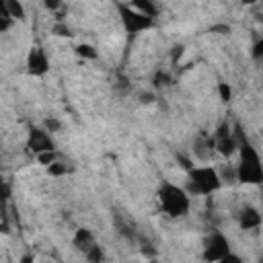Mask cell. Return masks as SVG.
<instances>
[{
  "mask_svg": "<svg viewBox=\"0 0 263 263\" xmlns=\"http://www.w3.org/2000/svg\"><path fill=\"white\" fill-rule=\"evenodd\" d=\"M228 253H230V245H228V238L222 232H212L205 238V242H203V261L218 263Z\"/></svg>",
  "mask_w": 263,
  "mask_h": 263,
  "instance_id": "7",
  "label": "cell"
},
{
  "mask_svg": "<svg viewBox=\"0 0 263 263\" xmlns=\"http://www.w3.org/2000/svg\"><path fill=\"white\" fill-rule=\"evenodd\" d=\"M261 49H263V41L259 39V41L255 43V47H253V55H255L257 60H259V55H261Z\"/></svg>",
  "mask_w": 263,
  "mask_h": 263,
  "instance_id": "22",
  "label": "cell"
},
{
  "mask_svg": "<svg viewBox=\"0 0 263 263\" xmlns=\"http://www.w3.org/2000/svg\"><path fill=\"white\" fill-rule=\"evenodd\" d=\"M218 263H242V259H240L238 255H234V253L230 251V253H228L226 257H222V259H220Z\"/></svg>",
  "mask_w": 263,
  "mask_h": 263,
  "instance_id": "19",
  "label": "cell"
},
{
  "mask_svg": "<svg viewBox=\"0 0 263 263\" xmlns=\"http://www.w3.org/2000/svg\"><path fill=\"white\" fill-rule=\"evenodd\" d=\"M27 72L31 76H43L49 72V60H47V53L39 47V45H33L27 53Z\"/></svg>",
  "mask_w": 263,
  "mask_h": 263,
  "instance_id": "9",
  "label": "cell"
},
{
  "mask_svg": "<svg viewBox=\"0 0 263 263\" xmlns=\"http://www.w3.org/2000/svg\"><path fill=\"white\" fill-rule=\"evenodd\" d=\"M2 16H8V12H6V2H0V18Z\"/></svg>",
  "mask_w": 263,
  "mask_h": 263,
  "instance_id": "23",
  "label": "cell"
},
{
  "mask_svg": "<svg viewBox=\"0 0 263 263\" xmlns=\"http://www.w3.org/2000/svg\"><path fill=\"white\" fill-rule=\"evenodd\" d=\"M74 247L86 257L88 263H103L105 261V253L103 247L97 242L95 234L88 228H78L74 234Z\"/></svg>",
  "mask_w": 263,
  "mask_h": 263,
  "instance_id": "6",
  "label": "cell"
},
{
  "mask_svg": "<svg viewBox=\"0 0 263 263\" xmlns=\"http://www.w3.org/2000/svg\"><path fill=\"white\" fill-rule=\"evenodd\" d=\"M238 224H240V228H242V230L259 228V224H261V214H259V210H257V208H253V205L242 208V210H240V214H238Z\"/></svg>",
  "mask_w": 263,
  "mask_h": 263,
  "instance_id": "10",
  "label": "cell"
},
{
  "mask_svg": "<svg viewBox=\"0 0 263 263\" xmlns=\"http://www.w3.org/2000/svg\"><path fill=\"white\" fill-rule=\"evenodd\" d=\"M27 148L35 156H39V154H45V152H53L55 150V144H53L49 132H45L41 127H31L29 138H27Z\"/></svg>",
  "mask_w": 263,
  "mask_h": 263,
  "instance_id": "8",
  "label": "cell"
},
{
  "mask_svg": "<svg viewBox=\"0 0 263 263\" xmlns=\"http://www.w3.org/2000/svg\"><path fill=\"white\" fill-rule=\"evenodd\" d=\"M117 10H119V18H121L123 29L129 35H140V33H144V31H148V29L154 27V18L138 12L129 4H117Z\"/></svg>",
  "mask_w": 263,
  "mask_h": 263,
  "instance_id": "4",
  "label": "cell"
},
{
  "mask_svg": "<svg viewBox=\"0 0 263 263\" xmlns=\"http://www.w3.org/2000/svg\"><path fill=\"white\" fill-rule=\"evenodd\" d=\"M154 84L156 86H162V84H171V76L166 72H158L156 78H154Z\"/></svg>",
  "mask_w": 263,
  "mask_h": 263,
  "instance_id": "18",
  "label": "cell"
},
{
  "mask_svg": "<svg viewBox=\"0 0 263 263\" xmlns=\"http://www.w3.org/2000/svg\"><path fill=\"white\" fill-rule=\"evenodd\" d=\"M55 158H58V152H55V150H53V152H45V154H39V156H37V160H39L41 164H45V166H49Z\"/></svg>",
  "mask_w": 263,
  "mask_h": 263,
  "instance_id": "17",
  "label": "cell"
},
{
  "mask_svg": "<svg viewBox=\"0 0 263 263\" xmlns=\"http://www.w3.org/2000/svg\"><path fill=\"white\" fill-rule=\"evenodd\" d=\"M218 92H220V99H222L224 103H228V101L232 99V88H230L228 82H220V84H218Z\"/></svg>",
  "mask_w": 263,
  "mask_h": 263,
  "instance_id": "16",
  "label": "cell"
},
{
  "mask_svg": "<svg viewBox=\"0 0 263 263\" xmlns=\"http://www.w3.org/2000/svg\"><path fill=\"white\" fill-rule=\"evenodd\" d=\"M236 179L245 185H259L263 181V164L257 148H253L247 140L238 144V164Z\"/></svg>",
  "mask_w": 263,
  "mask_h": 263,
  "instance_id": "1",
  "label": "cell"
},
{
  "mask_svg": "<svg viewBox=\"0 0 263 263\" xmlns=\"http://www.w3.org/2000/svg\"><path fill=\"white\" fill-rule=\"evenodd\" d=\"M60 121L58 119H45V132H58L60 129Z\"/></svg>",
  "mask_w": 263,
  "mask_h": 263,
  "instance_id": "20",
  "label": "cell"
},
{
  "mask_svg": "<svg viewBox=\"0 0 263 263\" xmlns=\"http://www.w3.org/2000/svg\"><path fill=\"white\" fill-rule=\"evenodd\" d=\"M47 173L53 175V177H60V175H66V173H72V166H68L66 162H62L60 158H55L49 166H47Z\"/></svg>",
  "mask_w": 263,
  "mask_h": 263,
  "instance_id": "13",
  "label": "cell"
},
{
  "mask_svg": "<svg viewBox=\"0 0 263 263\" xmlns=\"http://www.w3.org/2000/svg\"><path fill=\"white\" fill-rule=\"evenodd\" d=\"M53 33H55V35H66V37H70V35H72V33H70V29H68L66 25H55V27H53Z\"/></svg>",
  "mask_w": 263,
  "mask_h": 263,
  "instance_id": "21",
  "label": "cell"
},
{
  "mask_svg": "<svg viewBox=\"0 0 263 263\" xmlns=\"http://www.w3.org/2000/svg\"><path fill=\"white\" fill-rule=\"evenodd\" d=\"M129 6H134L138 12H142V14L150 16V18H156V14H158V6H156L154 2H144V0H138V2H129Z\"/></svg>",
  "mask_w": 263,
  "mask_h": 263,
  "instance_id": "12",
  "label": "cell"
},
{
  "mask_svg": "<svg viewBox=\"0 0 263 263\" xmlns=\"http://www.w3.org/2000/svg\"><path fill=\"white\" fill-rule=\"evenodd\" d=\"M158 203H160V210L171 218H181L191 208V199H189L187 191L168 181H164L158 187Z\"/></svg>",
  "mask_w": 263,
  "mask_h": 263,
  "instance_id": "2",
  "label": "cell"
},
{
  "mask_svg": "<svg viewBox=\"0 0 263 263\" xmlns=\"http://www.w3.org/2000/svg\"><path fill=\"white\" fill-rule=\"evenodd\" d=\"M187 185L193 195H212L222 187V179L214 166H191Z\"/></svg>",
  "mask_w": 263,
  "mask_h": 263,
  "instance_id": "3",
  "label": "cell"
},
{
  "mask_svg": "<svg viewBox=\"0 0 263 263\" xmlns=\"http://www.w3.org/2000/svg\"><path fill=\"white\" fill-rule=\"evenodd\" d=\"M6 12H8L10 18H23V16H25L23 4H21V2H14V0L6 2Z\"/></svg>",
  "mask_w": 263,
  "mask_h": 263,
  "instance_id": "14",
  "label": "cell"
},
{
  "mask_svg": "<svg viewBox=\"0 0 263 263\" xmlns=\"http://www.w3.org/2000/svg\"><path fill=\"white\" fill-rule=\"evenodd\" d=\"M113 224H115V228L119 230V234L125 236V238H129V240H136V238L140 236L138 230H136V224H134L132 220L123 218L121 214H115V216H113Z\"/></svg>",
  "mask_w": 263,
  "mask_h": 263,
  "instance_id": "11",
  "label": "cell"
},
{
  "mask_svg": "<svg viewBox=\"0 0 263 263\" xmlns=\"http://www.w3.org/2000/svg\"><path fill=\"white\" fill-rule=\"evenodd\" d=\"M76 53H78L80 58H88V60H95V58H97V49H95L92 45H88V43H80V45L76 47Z\"/></svg>",
  "mask_w": 263,
  "mask_h": 263,
  "instance_id": "15",
  "label": "cell"
},
{
  "mask_svg": "<svg viewBox=\"0 0 263 263\" xmlns=\"http://www.w3.org/2000/svg\"><path fill=\"white\" fill-rule=\"evenodd\" d=\"M242 140H245V138H242V134H240L238 127H236V132H232V129H230V123H222V125L214 132V138L210 140V146H212V150H218L220 154L230 156V154L238 148V144H240Z\"/></svg>",
  "mask_w": 263,
  "mask_h": 263,
  "instance_id": "5",
  "label": "cell"
},
{
  "mask_svg": "<svg viewBox=\"0 0 263 263\" xmlns=\"http://www.w3.org/2000/svg\"><path fill=\"white\" fill-rule=\"evenodd\" d=\"M31 261H33V259H31L29 255H27V257H23V263H31Z\"/></svg>",
  "mask_w": 263,
  "mask_h": 263,
  "instance_id": "24",
  "label": "cell"
}]
</instances>
